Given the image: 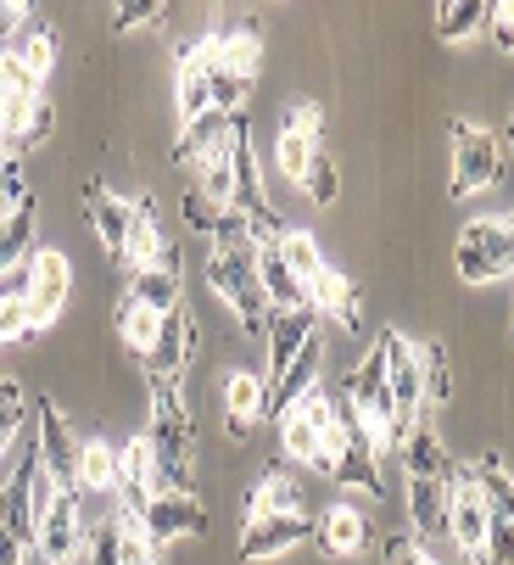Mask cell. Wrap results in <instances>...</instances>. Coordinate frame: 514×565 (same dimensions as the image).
Wrapping results in <instances>:
<instances>
[{"label": "cell", "mask_w": 514, "mask_h": 565, "mask_svg": "<svg viewBox=\"0 0 514 565\" xmlns=\"http://www.w3.org/2000/svg\"><path fill=\"white\" fill-rule=\"evenodd\" d=\"M151 459H157V476H162V493H191L185 476H191V459H196V426L185 415V403L174 392V381H151Z\"/></svg>", "instance_id": "obj_1"}, {"label": "cell", "mask_w": 514, "mask_h": 565, "mask_svg": "<svg viewBox=\"0 0 514 565\" xmlns=\"http://www.w3.org/2000/svg\"><path fill=\"white\" fill-rule=\"evenodd\" d=\"M251 253H257V247H213V258H207V286L235 308L240 331H246L251 342H264L269 297H264V286H257V264H251Z\"/></svg>", "instance_id": "obj_2"}, {"label": "cell", "mask_w": 514, "mask_h": 565, "mask_svg": "<svg viewBox=\"0 0 514 565\" xmlns=\"http://www.w3.org/2000/svg\"><path fill=\"white\" fill-rule=\"evenodd\" d=\"M448 146H453V174H448V191L453 196H475L486 185L503 180V140L470 118H453L448 129Z\"/></svg>", "instance_id": "obj_3"}, {"label": "cell", "mask_w": 514, "mask_h": 565, "mask_svg": "<svg viewBox=\"0 0 514 565\" xmlns=\"http://www.w3.org/2000/svg\"><path fill=\"white\" fill-rule=\"evenodd\" d=\"M514 264V241H508V218H470L459 230L453 247V269L464 275V286H497Z\"/></svg>", "instance_id": "obj_4"}, {"label": "cell", "mask_w": 514, "mask_h": 565, "mask_svg": "<svg viewBox=\"0 0 514 565\" xmlns=\"http://www.w3.org/2000/svg\"><path fill=\"white\" fill-rule=\"evenodd\" d=\"M84 548V515H78V499L62 488L40 515H34V532H29V554L23 565H73Z\"/></svg>", "instance_id": "obj_5"}, {"label": "cell", "mask_w": 514, "mask_h": 565, "mask_svg": "<svg viewBox=\"0 0 514 565\" xmlns=\"http://www.w3.org/2000/svg\"><path fill=\"white\" fill-rule=\"evenodd\" d=\"M381 359H386V397H392V420H397V437L408 426H419L425 415V375H419V353L403 331H386L381 342Z\"/></svg>", "instance_id": "obj_6"}, {"label": "cell", "mask_w": 514, "mask_h": 565, "mask_svg": "<svg viewBox=\"0 0 514 565\" xmlns=\"http://www.w3.org/2000/svg\"><path fill=\"white\" fill-rule=\"evenodd\" d=\"M442 532L464 548L470 565H481V548H486V493H481V481L470 465H453L448 476V521Z\"/></svg>", "instance_id": "obj_7"}, {"label": "cell", "mask_w": 514, "mask_h": 565, "mask_svg": "<svg viewBox=\"0 0 514 565\" xmlns=\"http://www.w3.org/2000/svg\"><path fill=\"white\" fill-rule=\"evenodd\" d=\"M67 291H73V264H67L62 253H34V258H29V291H23L29 331H34V337L51 326V319H62Z\"/></svg>", "instance_id": "obj_8"}, {"label": "cell", "mask_w": 514, "mask_h": 565, "mask_svg": "<svg viewBox=\"0 0 514 565\" xmlns=\"http://www.w3.org/2000/svg\"><path fill=\"white\" fill-rule=\"evenodd\" d=\"M191 359H196V319L180 302L174 313H162V326H157L151 348L140 353V364H146L151 381H180L191 370Z\"/></svg>", "instance_id": "obj_9"}, {"label": "cell", "mask_w": 514, "mask_h": 565, "mask_svg": "<svg viewBox=\"0 0 514 565\" xmlns=\"http://www.w3.org/2000/svg\"><path fill=\"white\" fill-rule=\"evenodd\" d=\"M297 543H313V515L291 510V515H246L240 526V559H275Z\"/></svg>", "instance_id": "obj_10"}, {"label": "cell", "mask_w": 514, "mask_h": 565, "mask_svg": "<svg viewBox=\"0 0 514 565\" xmlns=\"http://www.w3.org/2000/svg\"><path fill=\"white\" fill-rule=\"evenodd\" d=\"M135 521L157 537V543H174V537H202L207 532V510L196 493H151L146 510H135Z\"/></svg>", "instance_id": "obj_11"}, {"label": "cell", "mask_w": 514, "mask_h": 565, "mask_svg": "<svg viewBox=\"0 0 514 565\" xmlns=\"http://www.w3.org/2000/svg\"><path fill=\"white\" fill-rule=\"evenodd\" d=\"M34 443H40V470L56 481V488L73 493V465H78V437L73 426L62 420V403L45 397L40 403V420H34Z\"/></svg>", "instance_id": "obj_12"}, {"label": "cell", "mask_w": 514, "mask_h": 565, "mask_svg": "<svg viewBox=\"0 0 514 565\" xmlns=\"http://www.w3.org/2000/svg\"><path fill=\"white\" fill-rule=\"evenodd\" d=\"M324 146V113L313 107V102H302L286 124H280V135H275V169L286 174V180H302V169H308V157Z\"/></svg>", "instance_id": "obj_13"}, {"label": "cell", "mask_w": 514, "mask_h": 565, "mask_svg": "<svg viewBox=\"0 0 514 565\" xmlns=\"http://www.w3.org/2000/svg\"><path fill=\"white\" fill-rule=\"evenodd\" d=\"M319 331V313L313 308H275L269 326H264V348H269V370H264V386H275L286 375V364L302 353V342Z\"/></svg>", "instance_id": "obj_14"}, {"label": "cell", "mask_w": 514, "mask_h": 565, "mask_svg": "<svg viewBox=\"0 0 514 565\" xmlns=\"http://www.w3.org/2000/svg\"><path fill=\"white\" fill-rule=\"evenodd\" d=\"M124 269H129V275H140V269H180V253H174V241L162 235L157 202H135V224H129Z\"/></svg>", "instance_id": "obj_15"}, {"label": "cell", "mask_w": 514, "mask_h": 565, "mask_svg": "<svg viewBox=\"0 0 514 565\" xmlns=\"http://www.w3.org/2000/svg\"><path fill=\"white\" fill-rule=\"evenodd\" d=\"M269 415V386H264V375L257 370H229L224 375V426H229V437L235 443H246L251 437V426Z\"/></svg>", "instance_id": "obj_16"}, {"label": "cell", "mask_w": 514, "mask_h": 565, "mask_svg": "<svg viewBox=\"0 0 514 565\" xmlns=\"http://www.w3.org/2000/svg\"><path fill=\"white\" fill-rule=\"evenodd\" d=\"M151 493H162V476H157L151 443H146V431H140V437H129V443L118 448V499H124V510L135 515V510H146Z\"/></svg>", "instance_id": "obj_17"}, {"label": "cell", "mask_w": 514, "mask_h": 565, "mask_svg": "<svg viewBox=\"0 0 514 565\" xmlns=\"http://www.w3.org/2000/svg\"><path fill=\"white\" fill-rule=\"evenodd\" d=\"M313 543H319L324 554H335V559L364 554V548H370V521H364V510H353V504L319 510V515H313Z\"/></svg>", "instance_id": "obj_18"}, {"label": "cell", "mask_w": 514, "mask_h": 565, "mask_svg": "<svg viewBox=\"0 0 514 565\" xmlns=\"http://www.w3.org/2000/svg\"><path fill=\"white\" fill-rule=\"evenodd\" d=\"M308 308L319 313V319H335V326H347V331H358V286L347 280V275H341V269H319L308 286Z\"/></svg>", "instance_id": "obj_19"}, {"label": "cell", "mask_w": 514, "mask_h": 565, "mask_svg": "<svg viewBox=\"0 0 514 565\" xmlns=\"http://www.w3.org/2000/svg\"><path fill=\"white\" fill-rule=\"evenodd\" d=\"M73 493H101V499H118V448H107V437H84V443H78Z\"/></svg>", "instance_id": "obj_20"}, {"label": "cell", "mask_w": 514, "mask_h": 565, "mask_svg": "<svg viewBox=\"0 0 514 565\" xmlns=\"http://www.w3.org/2000/svg\"><path fill=\"white\" fill-rule=\"evenodd\" d=\"M84 202H90V224H96V235L107 241V253L124 264V247H129V224H135V202L113 196L107 185H84Z\"/></svg>", "instance_id": "obj_21"}, {"label": "cell", "mask_w": 514, "mask_h": 565, "mask_svg": "<svg viewBox=\"0 0 514 565\" xmlns=\"http://www.w3.org/2000/svg\"><path fill=\"white\" fill-rule=\"evenodd\" d=\"M302 510V488H297V476L286 465H269L264 476L251 481V493H246V515H291Z\"/></svg>", "instance_id": "obj_22"}, {"label": "cell", "mask_w": 514, "mask_h": 565, "mask_svg": "<svg viewBox=\"0 0 514 565\" xmlns=\"http://www.w3.org/2000/svg\"><path fill=\"white\" fill-rule=\"evenodd\" d=\"M229 124H235V113H202V118H191V124H180V146H174V163L180 169H196L202 157H213L224 140H229Z\"/></svg>", "instance_id": "obj_23"}, {"label": "cell", "mask_w": 514, "mask_h": 565, "mask_svg": "<svg viewBox=\"0 0 514 565\" xmlns=\"http://www.w3.org/2000/svg\"><path fill=\"white\" fill-rule=\"evenodd\" d=\"M251 264H257V286H264V297H269V313H275V308H308V291H302V280L280 264L275 241H269V247H257Z\"/></svg>", "instance_id": "obj_24"}, {"label": "cell", "mask_w": 514, "mask_h": 565, "mask_svg": "<svg viewBox=\"0 0 514 565\" xmlns=\"http://www.w3.org/2000/svg\"><path fill=\"white\" fill-rule=\"evenodd\" d=\"M319 370H324V342H319V331H313V337L302 342V353L286 364V375L269 386V415H280L286 403H297V397H302V392L319 381Z\"/></svg>", "instance_id": "obj_25"}, {"label": "cell", "mask_w": 514, "mask_h": 565, "mask_svg": "<svg viewBox=\"0 0 514 565\" xmlns=\"http://www.w3.org/2000/svg\"><path fill=\"white\" fill-rule=\"evenodd\" d=\"M174 107H180V124H191V118L213 113L207 62H202V56H196L191 45H180V73H174Z\"/></svg>", "instance_id": "obj_26"}, {"label": "cell", "mask_w": 514, "mask_h": 565, "mask_svg": "<svg viewBox=\"0 0 514 565\" xmlns=\"http://www.w3.org/2000/svg\"><path fill=\"white\" fill-rule=\"evenodd\" d=\"M448 476H408V515H414L419 537H437L448 521Z\"/></svg>", "instance_id": "obj_27"}, {"label": "cell", "mask_w": 514, "mask_h": 565, "mask_svg": "<svg viewBox=\"0 0 514 565\" xmlns=\"http://www.w3.org/2000/svg\"><path fill=\"white\" fill-rule=\"evenodd\" d=\"M124 297H135L151 313H174L185 302L180 297V269H140V275H129V291Z\"/></svg>", "instance_id": "obj_28"}, {"label": "cell", "mask_w": 514, "mask_h": 565, "mask_svg": "<svg viewBox=\"0 0 514 565\" xmlns=\"http://www.w3.org/2000/svg\"><path fill=\"white\" fill-rule=\"evenodd\" d=\"M280 448L297 465H324V431L313 420H302L297 409H280Z\"/></svg>", "instance_id": "obj_29"}, {"label": "cell", "mask_w": 514, "mask_h": 565, "mask_svg": "<svg viewBox=\"0 0 514 565\" xmlns=\"http://www.w3.org/2000/svg\"><path fill=\"white\" fill-rule=\"evenodd\" d=\"M275 247H280V264H286V269H291L302 286H308V280H313V275L330 264V258L319 253V235H308V230H280V241H275Z\"/></svg>", "instance_id": "obj_30"}, {"label": "cell", "mask_w": 514, "mask_h": 565, "mask_svg": "<svg viewBox=\"0 0 514 565\" xmlns=\"http://www.w3.org/2000/svg\"><path fill=\"white\" fill-rule=\"evenodd\" d=\"M7 45H12V51H18V56H23L34 73H40V78L56 67V29H51V23H23V29H18Z\"/></svg>", "instance_id": "obj_31"}, {"label": "cell", "mask_w": 514, "mask_h": 565, "mask_svg": "<svg viewBox=\"0 0 514 565\" xmlns=\"http://www.w3.org/2000/svg\"><path fill=\"white\" fill-rule=\"evenodd\" d=\"M118 565H162V543L129 510H118Z\"/></svg>", "instance_id": "obj_32"}, {"label": "cell", "mask_w": 514, "mask_h": 565, "mask_svg": "<svg viewBox=\"0 0 514 565\" xmlns=\"http://www.w3.org/2000/svg\"><path fill=\"white\" fill-rule=\"evenodd\" d=\"M157 326H162V313H151V308H140L135 297H118V337H124V348L140 359L146 348H151V337H157Z\"/></svg>", "instance_id": "obj_33"}, {"label": "cell", "mask_w": 514, "mask_h": 565, "mask_svg": "<svg viewBox=\"0 0 514 565\" xmlns=\"http://www.w3.org/2000/svg\"><path fill=\"white\" fill-rule=\"evenodd\" d=\"M486 29V0H453L448 12H437V34L448 40V45H464L470 34H481Z\"/></svg>", "instance_id": "obj_34"}, {"label": "cell", "mask_w": 514, "mask_h": 565, "mask_svg": "<svg viewBox=\"0 0 514 565\" xmlns=\"http://www.w3.org/2000/svg\"><path fill=\"white\" fill-rule=\"evenodd\" d=\"M414 353H419V375H425V409H431V403H448V392H453L448 353H442L437 342H425V348H414Z\"/></svg>", "instance_id": "obj_35"}, {"label": "cell", "mask_w": 514, "mask_h": 565, "mask_svg": "<svg viewBox=\"0 0 514 565\" xmlns=\"http://www.w3.org/2000/svg\"><path fill=\"white\" fill-rule=\"evenodd\" d=\"M297 185H302V191H308L319 207H330V202H335V191H341V174H335V163H330V151H324V146L308 157V169H302V180H297Z\"/></svg>", "instance_id": "obj_36"}, {"label": "cell", "mask_w": 514, "mask_h": 565, "mask_svg": "<svg viewBox=\"0 0 514 565\" xmlns=\"http://www.w3.org/2000/svg\"><path fill=\"white\" fill-rule=\"evenodd\" d=\"M90 565H118V515H101L90 532H84V548H78Z\"/></svg>", "instance_id": "obj_37"}, {"label": "cell", "mask_w": 514, "mask_h": 565, "mask_svg": "<svg viewBox=\"0 0 514 565\" xmlns=\"http://www.w3.org/2000/svg\"><path fill=\"white\" fill-rule=\"evenodd\" d=\"M168 18V0H113V29L129 34V29H146V23H162Z\"/></svg>", "instance_id": "obj_38"}, {"label": "cell", "mask_w": 514, "mask_h": 565, "mask_svg": "<svg viewBox=\"0 0 514 565\" xmlns=\"http://www.w3.org/2000/svg\"><path fill=\"white\" fill-rule=\"evenodd\" d=\"M29 426V415H23V386L18 381H0V454L12 448V437Z\"/></svg>", "instance_id": "obj_39"}, {"label": "cell", "mask_w": 514, "mask_h": 565, "mask_svg": "<svg viewBox=\"0 0 514 565\" xmlns=\"http://www.w3.org/2000/svg\"><path fill=\"white\" fill-rule=\"evenodd\" d=\"M180 207H185V224H191L196 235H213V230H218V218H224V202H213V196H207V191H196V185L185 191V202H180Z\"/></svg>", "instance_id": "obj_40"}, {"label": "cell", "mask_w": 514, "mask_h": 565, "mask_svg": "<svg viewBox=\"0 0 514 565\" xmlns=\"http://www.w3.org/2000/svg\"><path fill=\"white\" fill-rule=\"evenodd\" d=\"M0 342H34L23 297H12V302H0Z\"/></svg>", "instance_id": "obj_41"}, {"label": "cell", "mask_w": 514, "mask_h": 565, "mask_svg": "<svg viewBox=\"0 0 514 565\" xmlns=\"http://www.w3.org/2000/svg\"><path fill=\"white\" fill-rule=\"evenodd\" d=\"M486 29H492L497 51L514 45V0H486Z\"/></svg>", "instance_id": "obj_42"}, {"label": "cell", "mask_w": 514, "mask_h": 565, "mask_svg": "<svg viewBox=\"0 0 514 565\" xmlns=\"http://www.w3.org/2000/svg\"><path fill=\"white\" fill-rule=\"evenodd\" d=\"M386 565H437V559L425 554L419 537H392V543H386Z\"/></svg>", "instance_id": "obj_43"}, {"label": "cell", "mask_w": 514, "mask_h": 565, "mask_svg": "<svg viewBox=\"0 0 514 565\" xmlns=\"http://www.w3.org/2000/svg\"><path fill=\"white\" fill-rule=\"evenodd\" d=\"M23 23H34V0H0V34H18Z\"/></svg>", "instance_id": "obj_44"}, {"label": "cell", "mask_w": 514, "mask_h": 565, "mask_svg": "<svg viewBox=\"0 0 514 565\" xmlns=\"http://www.w3.org/2000/svg\"><path fill=\"white\" fill-rule=\"evenodd\" d=\"M23 554H29V543H23V537H12L7 526H0V565H23Z\"/></svg>", "instance_id": "obj_45"}]
</instances>
